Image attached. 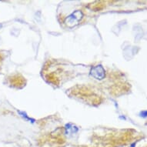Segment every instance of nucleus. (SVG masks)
<instances>
[{
  "label": "nucleus",
  "mask_w": 147,
  "mask_h": 147,
  "mask_svg": "<svg viewBox=\"0 0 147 147\" xmlns=\"http://www.w3.org/2000/svg\"><path fill=\"white\" fill-rule=\"evenodd\" d=\"M90 75L93 77H94L96 79H103L105 78V69H103V67L102 66H96L95 67H93V69H91Z\"/></svg>",
  "instance_id": "obj_1"
},
{
  "label": "nucleus",
  "mask_w": 147,
  "mask_h": 147,
  "mask_svg": "<svg viewBox=\"0 0 147 147\" xmlns=\"http://www.w3.org/2000/svg\"><path fill=\"white\" fill-rule=\"evenodd\" d=\"M136 142H133V143H132V144H131L130 147H136Z\"/></svg>",
  "instance_id": "obj_4"
},
{
  "label": "nucleus",
  "mask_w": 147,
  "mask_h": 147,
  "mask_svg": "<svg viewBox=\"0 0 147 147\" xmlns=\"http://www.w3.org/2000/svg\"><path fill=\"white\" fill-rule=\"evenodd\" d=\"M140 115L142 118H146L147 117V110L142 111V112H140Z\"/></svg>",
  "instance_id": "obj_3"
},
{
  "label": "nucleus",
  "mask_w": 147,
  "mask_h": 147,
  "mask_svg": "<svg viewBox=\"0 0 147 147\" xmlns=\"http://www.w3.org/2000/svg\"><path fill=\"white\" fill-rule=\"evenodd\" d=\"M77 13H78V12H76L75 13H73L72 15H70L67 19H66V22H67V24L69 25L70 23H72V26H73V25H76L78 24V22L79 20L80 19V18H81V15H83V14H81V15H79L77 16Z\"/></svg>",
  "instance_id": "obj_2"
}]
</instances>
